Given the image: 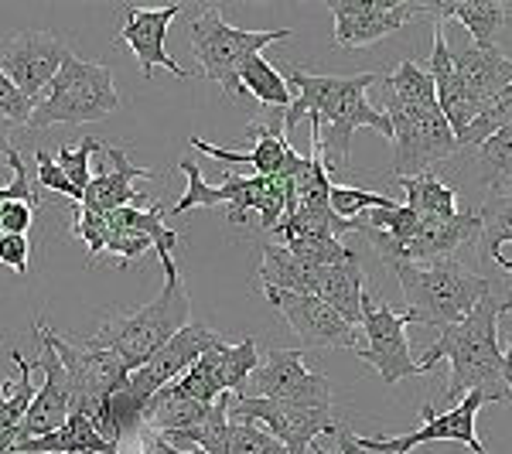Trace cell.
Instances as JSON below:
<instances>
[{"instance_id":"obj_1","label":"cell","mask_w":512,"mask_h":454,"mask_svg":"<svg viewBox=\"0 0 512 454\" xmlns=\"http://www.w3.org/2000/svg\"><path fill=\"white\" fill-rule=\"evenodd\" d=\"M379 76L359 72V76H311V72L291 69L287 86H294V99L284 113V127L297 130L308 117L321 130V158L325 171L335 175L349 164V147L355 130H376L379 137L393 140V127L383 110L369 103V86Z\"/></svg>"},{"instance_id":"obj_2","label":"cell","mask_w":512,"mask_h":454,"mask_svg":"<svg viewBox=\"0 0 512 454\" xmlns=\"http://www.w3.org/2000/svg\"><path fill=\"white\" fill-rule=\"evenodd\" d=\"M386 82V120L393 127V164L386 175L414 178L427 175L437 161H448L458 154L448 120L434 96V79L424 65L400 62Z\"/></svg>"},{"instance_id":"obj_3","label":"cell","mask_w":512,"mask_h":454,"mask_svg":"<svg viewBox=\"0 0 512 454\" xmlns=\"http://www.w3.org/2000/svg\"><path fill=\"white\" fill-rule=\"evenodd\" d=\"M499 318L502 304L492 294L482 297L472 315L458 325H444L424 359H417L424 373L441 359L451 362V379L444 390L451 403L468 393H482L489 403H512L506 386V356L499 352Z\"/></svg>"},{"instance_id":"obj_4","label":"cell","mask_w":512,"mask_h":454,"mask_svg":"<svg viewBox=\"0 0 512 454\" xmlns=\"http://www.w3.org/2000/svg\"><path fill=\"white\" fill-rule=\"evenodd\" d=\"M427 72L434 79V96L444 120L454 140H461L478 113L512 82V59L499 48H478L472 41L451 48L444 28L434 24V52Z\"/></svg>"},{"instance_id":"obj_5","label":"cell","mask_w":512,"mask_h":454,"mask_svg":"<svg viewBox=\"0 0 512 454\" xmlns=\"http://www.w3.org/2000/svg\"><path fill=\"white\" fill-rule=\"evenodd\" d=\"M164 267V287L151 304L130 311L123 318L106 321L103 328L86 338V349H103L123 359V366L134 373L144 359H151L168 338H175L181 328L192 325V297L181 284L175 257H161Z\"/></svg>"},{"instance_id":"obj_6","label":"cell","mask_w":512,"mask_h":454,"mask_svg":"<svg viewBox=\"0 0 512 454\" xmlns=\"http://www.w3.org/2000/svg\"><path fill=\"white\" fill-rule=\"evenodd\" d=\"M407 308L420 318V325L444 328L458 325L472 315L482 297L492 294V280L468 270L461 260L437 263H390Z\"/></svg>"},{"instance_id":"obj_7","label":"cell","mask_w":512,"mask_h":454,"mask_svg":"<svg viewBox=\"0 0 512 454\" xmlns=\"http://www.w3.org/2000/svg\"><path fill=\"white\" fill-rule=\"evenodd\" d=\"M120 110V93L113 72L99 62H86L79 55H69L55 79L45 86L41 103H35L28 117V127H79V123L106 120L110 113Z\"/></svg>"},{"instance_id":"obj_8","label":"cell","mask_w":512,"mask_h":454,"mask_svg":"<svg viewBox=\"0 0 512 454\" xmlns=\"http://www.w3.org/2000/svg\"><path fill=\"white\" fill-rule=\"evenodd\" d=\"M188 35H192V52H195L198 72H202L205 79L216 82L229 99H239L243 96L239 69H243L253 55H260L267 45L291 38V31L287 28L243 31V28H233V24L222 18L219 7H202V11L188 21Z\"/></svg>"},{"instance_id":"obj_9","label":"cell","mask_w":512,"mask_h":454,"mask_svg":"<svg viewBox=\"0 0 512 454\" xmlns=\"http://www.w3.org/2000/svg\"><path fill=\"white\" fill-rule=\"evenodd\" d=\"M35 338L41 349L55 352V359L62 362L65 376H69V393H72V414H86L93 417L99 410V403L106 396H113L123 390L130 379V369L123 366L120 356L103 349H86L76 345L72 338H65L48 325L45 318L35 321Z\"/></svg>"},{"instance_id":"obj_10","label":"cell","mask_w":512,"mask_h":454,"mask_svg":"<svg viewBox=\"0 0 512 454\" xmlns=\"http://www.w3.org/2000/svg\"><path fill=\"white\" fill-rule=\"evenodd\" d=\"M362 332H366V349H355V356L362 362L376 369L379 379L386 386L400 383V379H410V376H420V362L410 356V345H407V335L403 328L407 325H420V318L414 311H393L386 301H376L369 291H362Z\"/></svg>"},{"instance_id":"obj_11","label":"cell","mask_w":512,"mask_h":454,"mask_svg":"<svg viewBox=\"0 0 512 454\" xmlns=\"http://www.w3.org/2000/svg\"><path fill=\"white\" fill-rule=\"evenodd\" d=\"M229 420L263 424V431L277 437L287 454H304L321 434L338 431L332 410L301 407V403L284 400H260V396H229Z\"/></svg>"},{"instance_id":"obj_12","label":"cell","mask_w":512,"mask_h":454,"mask_svg":"<svg viewBox=\"0 0 512 454\" xmlns=\"http://www.w3.org/2000/svg\"><path fill=\"white\" fill-rule=\"evenodd\" d=\"M243 396H260V400H284L301 403V407L332 410V383L321 373H311L304 366L301 349H274L246 379Z\"/></svg>"},{"instance_id":"obj_13","label":"cell","mask_w":512,"mask_h":454,"mask_svg":"<svg viewBox=\"0 0 512 454\" xmlns=\"http://www.w3.org/2000/svg\"><path fill=\"white\" fill-rule=\"evenodd\" d=\"M69 55V45L52 31L24 28L0 38V69L31 103H35V96L45 93V86L55 79V72L62 69Z\"/></svg>"},{"instance_id":"obj_14","label":"cell","mask_w":512,"mask_h":454,"mask_svg":"<svg viewBox=\"0 0 512 454\" xmlns=\"http://www.w3.org/2000/svg\"><path fill=\"white\" fill-rule=\"evenodd\" d=\"M485 403L489 400H485L482 393H468V396H461L451 410H444V414H437L434 407H424L420 410V414H424V424H420L417 431H410L403 437H359V444L369 451L407 454V451H414L417 444L454 441V444H461V448H468L472 454H485L482 441H478V434H475V414L485 407Z\"/></svg>"},{"instance_id":"obj_15","label":"cell","mask_w":512,"mask_h":454,"mask_svg":"<svg viewBox=\"0 0 512 454\" xmlns=\"http://www.w3.org/2000/svg\"><path fill=\"white\" fill-rule=\"evenodd\" d=\"M335 14V45L338 48H366L379 38L400 31L407 21L427 14V4L417 0H328Z\"/></svg>"},{"instance_id":"obj_16","label":"cell","mask_w":512,"mask_h":454,"mask_svg":"<svg viewBox=\"0 0 512 454\" xmlns=\"http://www.w3.org/2000/svg\"><path fill=\"white\" fill-rule=\"evenodd\" d=\"M263 297L287 318L294 335L301 338L304 349H359V328L349 325L335 308H328L321 297L311 294H291L277 287H263Z\"/></svg>"},{"instance_id":"obj_17","label":"cell","mask_w":512,"mask_h":454,"mask_svg":"<svg viewBox=\"0 0 512 454\" xmlns=\"http://www.w3.org/2000/svg\"><path fill=\"white\" fill-rule=\"evenodd\" d=\"M219 338L222 335L209 332V328L198 325V321L185 325L175 338H168V342H164L151 359H144L134 373H130L127 393L134 396L137 403H144V407H147V400H151L154 393L164 390L168 383H175L181 373H188V369H192L195 362L219 342Z\"/></svg>"},{"instance_id":"obj_18","label":"cell","mask_w":512,"mask_h":454,"mask_svg":"<svg viewBox=\"0 0 512 454\" xmlns=\"http://www.w3.org/2000/svg\"><path fill=\"white\" fill-rule=\"evenodd\" d=\"M178 168H181V175L188 178V192L181 195L175 205H168L164 216H181V212H192V209H212V205H222V202L229 205V222H243L250 212H260L263 192H267V178L226 175L222 185H209L192 158H185Z\"/></svg>"},{"instance_id":"obj_19","label":"cell","mask_w":512,"mask_h":454,"mask_svg":"<svg viewBox=\"0 0 512 454\" xmlns=\"http://www.w3.org/2000/svg\"><path fill=\"white\" fill-rule=\"evenodd\" d=\"M185 11V4H164L158 11H144V7H127V24L117 31V45H127L130 52L137 55L140 72L144 79L154 76V69H168L175 72L178 79H188L192 69H185L175 55L164 48V38H168V28L175 21V14Z\"/></svg>"},{"instance_id":"obj_20","label":"cell","mask_w":512,"mask_h":454,"mask_svg":"<svg viewBox=\"0 0 512 454\" xmlns=\"http://www.w3.org/2000/svg\"><path fill=\"white\" fill-rule=\"evenodd\" d=\"M250 137H256V147L253 151H226V147H216L202 137H188L192 151L198 154H209L216 161H226V164H253L256 175L260 178H297L304 171L308 158L297 154L291 147L287 134H280V127H267V123H250Z\"/></svg>"},{"instance_id":"obj_21","label":"cell","mask_w":512,"mask_h":454,"mask_svg":"<svg viewBox=\"0 0 512 454\" xmlns=\"http://www.w3.org/2000/svg\"><path fill=\"white\" fill-rule=\"evenodd\" d=\"M99 151H106V158L113 161V171H103V175L89 178L86 192H82V209H93V212H103V216H110V212L117 209H147L151 202H144V195L134 188L137 178H154L151 168H140V164H130L127 151L117 144H106Z\"/></svg>"},{"instance_id":"obj_22","label":"cell","mask_w":512,"mask_h":454,"mask_svg":"<svg viewBox=\"0 0 512 454\" xmlns=\"http://www.w3.org/2000/svg\"><path fill=\"white\" fill-rule=\"evenodd\" d=\"M41 349V345H38ZM38 369H45V383L41 390H35V400H31L28 414H24V424L18 431V444L35 441V437H45L69 420L72 414V393H69V376H65L62 362L55 359V352L41 349V356L35 359ZM14 444V448H18Z\"/></svg>"},{"instance_id":"obj_23","label":"cell","mask_w":512,"mask_h":454,"mask_svg":"<svg viewBox=\"0 0 512 454\" xmlns=\"http://www.w3.org/2000/svg\"><path fill=\"white\" fill-rule=\"evenodd\" d=\"M482 236V219L478 212H458L451 219H420L417 236L403 246L400 263H437L454 260V253L468 243H478Z\"/></svg>"},{"instance_id":"obj_24","label":"cell","mask_w":512,"mask_h":454,"mask_svg":"<svg viewBox=\"0 0 512 454\" xmlns=\"http://www.w3.org/2000/svg\"><path fill=\"white\" fill-rule=\"evenodd\" d=\"M427 11L434 14L437 24L444 18H454L468 28V35L475 38L478 48H495L499 31L512 21V11L495 0H431Z\"/></svg>"},{"instance_id":"obj_25","label":"cell","mask_w":512,"mask_h":454,"mask_svg":"<svg viewBox=\"0 0 512 454\" xmlns=\"http://www.w3.org/2000/svg\"><path fill=\"white\" fill-rule=\"evenodd\" d=\"M205 376L216 383L219 393H233L243 396L246 393V379L256 369V338H243L236 345H226V338H219L202 359L195 362Z\"/></svg>"},{"instance_id":"obj_26","label":"cell","mask_w":512,"mask_h":454,"mask_svg":"<svg viewBox=\"0 0 512 454\" xmlns=\"http://www.w3.org/2000/svg\"><path fill=\"white\" fill-rule=\"evenodd\" d=\"M14 454H120V448L106 444L93 431L86 414H69V420H65L59 431L18 444Z\"/></svg>"},{"instance_id":"obj_27","label":"cell","mask_w":512,"mask_h":454,"mask_svg":"<svg viewBox=\"0 0 512 454\" xmlns=\"http://www.w3.org/2000/svg\"><path fill=\"white\" fill-rule=\"evenodd\" d=\"M362 291H366V277H362L359 260L338 263V267H321L315 297H321L328 308H335L338 315L355 328H359V321H362V308H359Z\"/></svg>"},{"instance_id":"obj_28","label":"cell","mask_w":512,"mask_h":454,"mask_svg":"<svg viewBox=\"0 0 512 454\" xmlns=\"http://www.w3.org/2000/svg\"><path fill=\"white\" fill-rule=\"evenodd\" d=\"M14 366H18V379H7L0 386V454H11L18 444V431L24 424L31 400H35V386H31V362L21 356L18 349L11 352Z\"/></svg>"},{"instance_id":"obj_29","label":"cell","mask_w":512,"mask_h":454,"mask_svg":"<svg viewBox=\"0 0 512 454\" xmlns=\"http://www.w3.org/2000/svg\"><path fill=\"white\" fill-rule=\"evenodd\" d=\"M318 274L321 267H311L301 257H294L284 246H263V260H260V284L263 287H277V291H291V294H311L318 291Z\"/></svg>"},{"instance_id":"obj_30","label":"cell","mask_w":512,"mask_h":454,"mask_svg":"<svg viewBox=\"0 0 512 454\" xmlns=\"http://www.w3.org/2000/svg\"><path fill=\"white\" fill-rule=\"evenodd\" d=\"M472 168L478 181L489 188V195L509 192L512 188V123L495 130L489 140H482V144L475 147Z\"/></svg>"},{"instance_id":"obj_31","label":"cell","mask_w":512,"mask_h":454,"mask_svg":"<svg viewBox=\"0 0 512 454\" xmlns=\"http://www.w3.org/2000/svg\"><path fill=\"white\" fill-rule=\"evenodd\" d=\"M400 188L407 192V205L417 212L420 219H451L458 216V195L448 181H441L437 175H414V178H396Z\"/></svg>"},{"instance_id":"obj_32","label":"cell","mask_w":512,"mask_h":454,"mask_svg":"<svg viewBox=\"0 0 512 454\" xmlns=\"http://www.w3.org/2000/svg\"><path fill=\"white\" fill-rule=\"evenodd\" d=\"M239 86H243V93H250L260 106H270V110L287 113V106H291V99H294L287 79L280 76L263 55H253V59L239 69Z\"/></svg>"},{"instance_id":"obj_33","label":"cell","mask_w":512,"mask_h":454,"mask_svg":"<svg viewBox=\"0 0 512 454\" xmlns=\"http://www.w3.org/2000/svg\"><path fill=\"white\" fill-rule=\"evenodd\" d=\"M482 219V236H478V257L495 260L506 243H512V188L509 192H495L485 198L478 209Z\"/></svg>"},{"instance_id":"obj_34","label":"cell","mask_w":512,"mask_h":454,"mask_svg":"<svg viewBox=\"0 0 512 454\" xmlns=\"http://www.w3.org/2000/svg\"><path fill=\"white\" fill-rule=\"evenodd\" d=\"M509 123H512V82L472 120V127H468L465 137L458 140V151H475L482 140H489L495 130L509 127Z\"/></svg>"},{"instance_id":"obj_35","label":"cell","mask_w":512,"mask_h":454,"mask_svg":"<svg viewBox=\"0 0 512 454\" xmlns=\"http://www.w3.org/2000/svg\"><path fill=\"white\" fill-rule=\"evenodd\" d=\"M284 250H291L294 257H301L311 267H338V263H352L359 260L342 239H325V236H297L287 239V243H277Z\"/></svg>"},{"instance_id":"obj_36","label":"cell","mask_w":512,"mask_h":454,"mask_svg":"<svg viewBox=\"0 0 512 454\" xmlns=\"http://www.w3.org/2000/svg\"><path fill=\"white\" fill-rule=\"evenodd\" d=\"M390 205H396L390 195L362 192V188H345V185H332V195H328V209H332L335 216L345 219V222L359 219L362 212L390 209Z\"/></svg>"},{"instance_id":"obj_37","label":"cell","mask_w":512,"mask_h":454,"mask_svg":"<svg viewBox=\"0 0 512 454\" xmlns=\"http://www.w3.org/2000/svg\"><path fill=\"white\" fill-rule=\"evenodd\" d=\"M226 454H287L277 437H270L263 427L250 420H229V441Z\"/></svg>"},{"instance_id":"obj_38","label":"cell","mask_w":512,"mask_h":454,"mask_svg":"<svg viewBox=\"0 0 512 454\" xmlns=\"http://www.w3.org/2000/svg\"><path fill=\"white\" fill-rule=\"evenodd\" d=\"M103 147V140L99 137H82L79 144H65L59 147V158L55 164L62 168V175L72 181V185L79 188V192H86L89 185V158H93V151Z\"/></svg>"},{"instance_id":"obj_39","label":"cell","mask_w":512,"mask_h":454,"mask_svg":"<svg viewBox=\"0 0 512 454\" xmlns=\"http://www.w3.org/2000/svg\"><path fill=\"white\" fill-rule=\"evenodd\" d=\"M72 209V233H76L89 250V263H96L106 250V216L93 209H82L79 202L69 205Z\"/></svg>"},{"instance_id":"obj_40","label":"cell","mask_w":512,"mask_h":454,"mask_svg":"<svg viewBox=\"0 0 512 454\" xmlns=\"http://www.w3.org/2000/svg\"><path fill=\"white\" fill-rule=\"evenodd\" d=\"M35 168H38L35 178H38L41 188H48V192H59V195L69 198V202H82V192L62 175V168L55 164V158L48 151H35Z\"/></svg>"},{"instance_id":"obj_41","label":"cell","mask_w":512,"mask_h":454,"mask_svg":"<svg viewBox=\"0 0 512 454\" xmlns=\"http://www.w3.org/2000/svg\"><path fill=\"white\" fill-rule=\"evenodd\" d=\"M31 110H35V103L24 99L21 89L4 76V69H0V120H7L11 127L14 123H24V127H28Z\"/></svg>"},{"instance_id":"obj_42","label":"cell","mask_w":512,"mask_h":454,"mask_svg":"<svg viewBox=\"0 0 512 454\" xmlns=\"http://www.w3.org/2000/svg\"><path fill=\"white\" fill-rule=\"evenodd\" d=\"M28 260H31V243L28 236H0V263L11 267L14 274H28Z\"/></svg>"},{"instance_id":"obj_43","label":"cell","mask_w":512,"mask_h":454,"mask_svg":"<svg viewBox=\"0 0 512 454\" xmlns=\"http://www.w3.org/2000/svg\"><path fill=\"white\" fill-rule=\"evenodd\" d=\"M35 222V209L24 202H11L0 209V233L4 236H24Z\"/></svg>"},{"instance_id":"obj_44","label":"cell","mask_w":512,"mask_h":454,"mask_svg":"<svg viewBox=\"0 0 512 454\" xmlns=\"http://www.w3.org/2000/svg\"><path fill=\"white\" fill-rule=\"evenodd\" d=\"M332 437L338 441V454H386V451H369V448H362V444H359V434H352L345 424H338V431H335Z\"/></svg>"},{"instance_id":"obj_45","label":"cell","mask_w":512,"mask_h":454,"mask_svg":"<svg viewBox=\"0 0 512 454\" xmlns=\"http://www.w3.org/2000/svg\"><path fill=\"white\" fill-rule=\"evenodd\" d=\"M140 454H202V451H181V448H175V444H168L164 437H158V434H144V448H140Z\"/></svg>"},{"instance_id":"obj_46","label":"cell","mask_w":512,"mask_h":454,"mask_svg":"<svg viewBox=\"0 0 512 454\" xmlns=\"http://www.w3.org/2000/svg\"><path fill=\"white\" fill-rule=\"evenodd\" d=\"M11 123L0 120V161H7V151H11Z\"/></svg>"},{"instance_id":"obj_47","label":"cell","mask_w":512,"mask_h":454,"mask_svg":"<svg viewBox=\"0 0 512 454\" xmlns=\"http://www.w3.org/2000/svg\"><path fill=\"white\" fill-rule=\"evenodd\" d=\"M509 342V352H506V386H509V400H512V338H506Z\"/></svg>"},{"instance_id":"obj_48","label":"cell","mask_w":512,"mask_h":454,"mask_svg":"<svg viewBox=\"0 0 512 454\" xmlns=\"http://www.w3.org/2000/svg\"><path fill=\"white\" fill-rule=\"evenodd\" d=\"M492 263H499V267L506 270V274H512V260H506V257H502V253H499V257H495ZM502 311H512V301H506V304H502Z\"/></svg>"},{"instance_id":"obj_49","label":"cell","mask_w":512,"mask_h":454,"mask_svg":"<svg viewBox=\"0 0 512 454\" xmlns=\"http://www.w3.org/2000/svg\"><path fill=\"white\" fill-rule=\"evenodd\" d=\"M311 454H332V451H328V448H321V444L315 441V444H311ZM338 454V451H335Z\"/></svg>"}]
</instances>
